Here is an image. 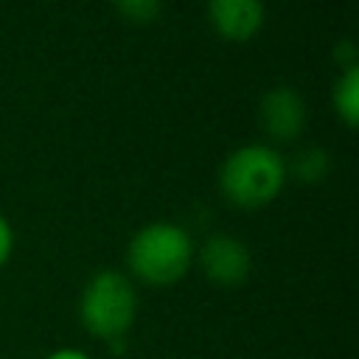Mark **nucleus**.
Segmentation results:
<instances>
[{
	"label": "nucleus",
	"mask_w": 359,
	"mask_h": 359,
	"mask_svg": "<svg viewBox=\"0 0 359 359\" xmlns=\"http://www.w3.org/2000/svg\"><path fill=\"white\" fill-rule=\"evenodd\" d=\"M283 177V160L269 146H241L222 165V191L238 208H261L278 196Z\"/></svg>",
	"instance_id": "nucleus-3"
},
{
	"label": "nucleus",
	"mask_w": 359,
	"mask_h": 359,
	"mask_svg": "<svg viewBox=\"0 0 359 359\" xmlns=\"http://www.w3.org/2000/svg\"><path fill=\"white\" fill-rule=\"evenodd\" d=\"M137 314V294L126 275L104 269L90 278L79 300V317L87 334L104 342H121Z\"/></svg>",
	"instance_id": "nucleus-1"
},
{
	"label": "nucleus",
	"mask_w": 359,
	"mask_h": 359,
	"mask_svg": "<svg viewBox=\"0 0 359 359\" xmlns=\"http://www.w3.org/2000/svg\"><path fill=\"white\" fill-rule=\"evenodd\" d=\"M325 168H328V160H325V154L320 149H306L300 154V160H297V174L306 182H317L325 174Z\"/></svg>",
	"instance_id": "nucleus-9"
},
{
	"label": "nucleus",
	"mask_w": 359,
	"mask_h": 359,
	"mask_svg": "<svg viewBox=\"0 0 359 359\" xmlns=\"http://www.w3.org/2000/svg\"><path fill=\"white\" fill-rule=\"evenodd\" d=\"M250 250L233 236H210L202 247V272L216 286H241L250 278Z\"/></svg>",
	"instance_id": "nucleus-4"
},
{
	"label": "nucleus",
	"mask_w": 359,
	"mask_h": 359,
	"mask_svg": "<svg viewBox=\"0 0 359 359\" xmlns=\"http://www.w3.org/2000/svg\"><path fill=\"white\" fill-rule=\"evenodd\" d=\"M334 104H337L342 121L348 126H356V121H359V70L353 65L339 79L337 93H334Z\"/></svg>",
	"instance_id": "nucleus-7"
},
{
	"label": "nucleus",
	"mask_w": 359,
	"mask_h": 359,
	"mask_svg": "<svg viewBox=\"0 0 359 359\" xmlns=\"http://www.w3.org/2000/svg\"><path fill=\"white\" fill-rule=\"evenodd\" d=\"M45 359H93L90 353L79 351V348H56L53 353H48Z\"/></svg>",
	"instance_id": "nucleus-11"
},
{
	"label": "nucleus",
	"mask_w": 359,
	"mask_h": 359,
	"mask_svg": "<svg viewBox=\"0 0 359 359\" xmlns=\"http://www.w3.org/2000/svg\"><path fill=\"white\" fill-rule=\"evenodd\" d=\"M261 123L278 140H292L306 123V107L300 95L289 87H275L261 101Z\"/></svg>",
	"instance_id": "nucleus-5"
},
{
	"label": "nucleus",
	"mask_w": 359,
	"mask_h": 359,
	"mask_svg": "<svg viewBox=\"0 0 359 359\" xmlns=\"http://www.w3.org/2000/svg\"><path fill=\"white\" fill-rule=\"evenodd\" d=\"M213 28L233 42L250 39L264 22V3L261 0H208Z\"/></svg>",
	"instance_id": "nucleus-6"
},
{
	"label": "nucleus",
	"mask_w": 359,
	"mask_h": 359,
	"mask_svg": "<svg viewBox=\"0 0 359 359\" xmlns=\"http://www.w3.org/2000/svg\"><path fill=\"white\" fill-rule=\"evenodd\" d=\"M129 269L149 286H171L177 283L194 258V244L188 233L177 224L157 222L146 224L129 241Z\"/></svg>",
	"instance_id": "nucleus-2"
},
{
	"label": "nucleus",
	"mask_w": 359,
	"mask_h": 359,
	"mask_svg": "<svg viewBox=\"0 0 359 359\" xmlns=\"http://www.w3.org/2000/svg\"><path fill=\"white\" fill-rule=\"evenodd\" d=\"M11 244H14L11 227H8V222L0 216V266L8 261V255H11Z\"/></svg>",
	"instance_id": "nucleus-10"
},
{
	"label": "nucleus",
	"mask_w": 359,
	"mask_h": 359,
	"mask_svg": "<svg viewBox=\"0 0 359 359\" xmlns=\"http://www.w3.org/2000/svg\"><path fill=\"white\" fill-rule=\"evenodd\" d=\"M112 3L132 22H149L160 11V0H112Z\"/></svg>",
	"instance_id": "nucleus-8"
}]
</instances>
